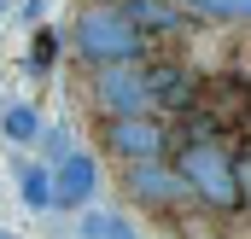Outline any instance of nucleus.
<instances>
[{
    "label": "nucleus",
    "instance_id": "f03ea898",
    "mask_svg": "<svg viewBox=\"0 0 251 239\" xmlns=\"http://www.w3.org/2000/svg\"><path fill=\"white\" fill-rule=\"evenodd\" d=\"M70 47L88 64H117V59H146V35L134 29L123 0H88L70 24Z\"/></svg>",
    "mask_w": 251,
    "mask_h": 239
},
{
    "label": "nucleus",
    "instance_id": "f257e3e1",
    "mask_svg": "<svg viewBox=\"0 0 251 239\" xmlns=\"http://www.w3.org/2000/svg\"><path fill=\"white\" fill-rule=\"evenodd\" d=\"M176 175H181V187H187L204 210H222V216L246 210V204H240V181H234V152H228L216 134L176 146Z\"/></svg>",
    "mask_w": 251,
    "mask_h": 239
},
{
    "label": "nucleus",
    "instance_id": "4468645a",
    "mask_svg": "<svg viewBox=\"0 0 251 239\" xmlns=\"http://www.w3.org/2000/svg\"><path fill=\"white\" fill-rule=\"evenodd\" d=\"M53 53H59V41H53V29H41L35 35V70H53Z\"/></svg>",
    "mask_w": 251,
    "mask_h": 239
},
{
    "label": "nucleus",
    "instance_id": "1a4fd4ad",
    "mask_svg": "<svg viewBox=\"0 0 251 239\" xmlns=\"http://www.w3.org/2000/svg\"><path fill=\"white\" fill-rule=\"evenodd\" d=\"M94 187H100L94 158H88V152H64V158H59V169H53V198L76 210V204H88V198H94Z\"/></svg>",
    "mask_w": 251,
    "mask_h": 239
},
{
    "label": "nucleus",
    "instance_id": "9d476101",
    "mask_svg": "<svg viewBox=\"0 0 251 239\" xmlns=\"http://www.w3.org/2000/svg\"><path fill=\"white\" fill-rule=\"evenodd\" d=\"M18 198H24L29 210L59 204V198H53V169H47V164H18Z\"/></svg>",
    "mask_w": 251,
    "mask_h": 239
},
{
    "label": "nucleus",
    "instance_id": "2eb2a0df",
    "mask_svg": "<svg viewBox=\"0 0 251 239\" xmlns=\"http://www.w3.org/2000/svg\"><path fill=\"white\" fill-rule=\"evenodd\" d=\"M105 228H111V216H100V210L82 216V239H105Z\"/></svg>",
    "mask_w": 251,
    "mask_h": 239
},
{
    "label": "nucleus",
    "instance_id": "dca6fc26",
    "mask_svg": "<svg viewBox=\"0 0 251 239\" xmlns=\"http://www.w3.org/2000/svg\"><path fill=\"white\" fill-rule=\"evenodd\" d=\"M105 239H140V234H134V228H128L123 216H111V228H105Z\"/></svg>",
    "mask_w": 251,
    "mask_h": 239
},
{
    "label": "nucleus",
    "instance_id": "9b49d317",
    "mask_svg": "<svg viewBox=\"0 0 251 239\" xmlns=\"http://www.w3.org/2000/svg\"><path fill=\"white\" fill-rule=\"evenodd\" d=\"M187 18H204V24H251V0H181Z\"/></svg>",
    "mask_w": 251,
    "mask_h": 239
},
{
    "label": "nucleus",
    "instance_id": "0eeeda50",
    "mask_svg": "<svg viewBox=\"0 0 251 239\" xmlns=\"http://www.w3.org/2000/svg\"><path fill=\"white\" fill-rule=\"evenodd\" d=\"M146 94H152V111L158 117H181L193 105V94H199V82H193L181 64H152L146 70Z\"/></svg>",
    "mask_w": 251,
    "mask_h": 239
},
{
    "label": "nucleus",
    "instance_id": "423d86ee",
    "mask_svg": "<svg viewBox=\"0 0 251 239\" xmlns=\"http://www.w3.org/2000/svg\"><path fill=\"white\" fill-rule=\"evenodd\" d=\"M123 187L134 204H146V210H170L187 187H181V175H176V164H164V158H134V164H123Z\"/></svg>",
    "mask_w": 251,
    "mask_h": 239
},
{
    "label": "nucleus",
    "instance_id": "20e7f679",
    "mask_svg": "<svg viewBox=\"0 0 251 239\" xmlns=\"http://www.w3.org/2000/svg\"><path fill=\"white\" fill-rule=\"evenodd\" d=\"M193 111H204L216 134H240V128H251V76H240V70L204 76L199 94H193Z\"/></svg>",
    "mask_w": 251,
    "mask_h": 239
},
{
    "label": "nucleus",
    "instance_id": "ddd939ff",
    "mask_svg": "<svg viewBox=\"0 0 251 239\" xmlns=\"http://www.w3.org/2000/svg\"><path fill=\"white\" fill-rule=\"evenodd\" d=\"M234 181H240V204H251V140L234 152Z\"/></svg>",
    "mask_w": 251,
    "mask_h": 239
},
{
    "label": "nucleus",
    "instance_id": "f3484780",
    "mask_svg": "<svg viewBox=\"0 0 251 239\" xmlns=\"http://www.w3.org/2000/svg\"><path fill=\"white\" fill-rule=\"evenodd\" d=\"M0 239H6V234H0Z\"/></svg>",
    "mask_w": 251,
    "mask_h": 239
},
{
    "label": "nucleus",
    "instance_id": "39448f33",
    "mask_svg": "<svg viewBox=\"0 0 251 239\" xmlns=\"http://www.w3.org/2000/svg\"><path fill=\"white\" fill-rule=\"evenodd\" d=\"M94 105H100V117H111V111H152L146 64H140V59L100 64V76H94Z\"/></svg>",
    "mask_w": 251,
    "mask_h": 239
},
{
    "label": "nucleus",
    "instance_id": "6e6552de",
    "mask_svg": "<svg viewBox=\"0 0 251 239\" xmlns=\"http://www.w3.org/2000/svg\"><path fill=\"white\" fill-rule=\"evenodd\" d=\"M123 12L134 18V29L146 41H176L187 29V6L181 0H123Z\"/></svg>",
    "mask_w": 251,
    "mask_h": 239
},
{
    "label": "nucleus",
    "instance_id": "f8f14e48",
    "mask_svg": "<svg viewBox=\"0 0 251 239\" xmlns=\"http://www.w3.org/2000/svg\"><path fill=\"white\" fill-rule=\"evenodd\" d=\"M0 128H6V140L29 146V140H41V111L35 105H6L0 111Z\"/></svg>",
    "mask_w": 251,
    "mask_h": 239
},
{
    "label": "nucleus",
    "instance_id": "7ed1b4c3",
    "mask_svg": "<svg viewBox=\"0 0 251 239\" xmlns=\"http://www.w3.org/2000/svg\"><path fill=\"white\" fill-rule=\"evenodd\" d=\"M100 140L117 164H134V158H164L170 146V122L158 111H111L100 117Z\"/></svg>",
    "mask_w": 251,
    "mask_h": 239
}]
</instances>
